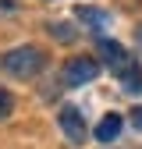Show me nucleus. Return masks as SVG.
I'll return each instance as SVG.
<instances>
[{
  "label": "nucleus",
  "mask_w": 142,
  "mask_h": 149,
  "mask_svg": "<svg viewBox=\"0 0 142 149\" xmlns=\"http://www.w3.org/2000/svg\"><path fill=\"white\" fill-rule=\"evenodd\" d=\"M39 68H43V50L39 46H14L4 57V71L14 74V78H32Z\"/></svg>",
  "instance_id": "obj_1"
},
{
  "label": "nucleus",
  "mask_w": 142,
  "mask_h": 149,
  "mask_svg": "<svg viewBox=\"0 0 142 149\" xmlns=\"http://www.w3.org/2000/svg\"><path fill=\"white\" fill-rule=\"evenodd\" d=\"M100 74V61H93V57H71L68 64H64V71H61V78H64V85H89Z\"/></svg>",
  "instance_id": "obj_2"
},
{
  "label": "nucleus",
  "mask_w": 142,
  "mask_h": 149,
  "mask_svg": "<svg viewBox=\"0 0 142 149\" xmlns=\"http://www.w3.org/2000/svg\"><path fill=\"white\" fill-rule=\"evenodd\" d=\"M100 57H103V64H106V68H114L117 74H124V71L132 68L128 50H124L121 43H110V39H103V43H100Z\"/></svg>",
  "instance_id": "obj_3"
},
{
  "label": "nucleus",
  "mask_w": 142,
  "mask_h": 149,
  "mask_svg": "<svg viewBox=\"0 0 142 149\" xmlns=\"http://www.w3.org/2000/svg\"><path fill=\"white\" fill-rule=\"evenodd\" d=\"M57 121H61V132H64L71 142H82V139H85V121H82V114H78L75 107H64Z\"/></svg>",
  "instance_id": "obj_4"
},
{
  "label": "nucleus",
  "mask_w": 142,
  "mask_h": 149,
  "mask_svg": "<svg viewBox=\"0 0 142 149\" xmlns=\"http://www.w3.org/2000/svg\"><path fill=\"white\" fill-rule=\"evenodd\" d=\"M121 124H124V121H121L117 114H106V117L96 124V139H100V142H114L117 132H121Z\"/></svg>",
  "instance_id": "obj_5"
},
{
  "label": "nucleus",
  "mask_w": 142,
  "mask_h": 149,
  "mask_svg": "<svg viewBox=\"0 0 142 149\" xmlns=\"http://www.w3.org/2000/svg\"><path fill=\"white\" fill-rule=\"evenodd\" d=\"M78 18H82V22H89L96 32L110 25V14H106V11H96V7H78Z\"/></svg>",
  "instance_id": "obj_6"
},
{
  "label": "nucleus",
  "mask_w": 142,
  "mask_h": 149,
  "mask_svg": "<svg viewBox=\"0 0 142 149\" xmlns=\"http://www.w3.org/2000/svg\"><path fill=\"white\" fill-rule=\"evenodd\" d=\"M121 89L124 92H135V96H142V68H128V71H124L121 74Z\"/></svg>",
  "instance_id": "obj_7"
},
{
  "label": "nucleus",
  "mask_w": 142,
  "mask_h": 149,
  "mask_svg": "<svg viewBox=\"0 0 142 149\" xmlns=\"http://www.w3.org/2000/svg\"><path fill=\"white\" fill-rule=\"evenodd\" d=\"M11 110H14V100H11V92H4V89H0V121H4V117L11 114Z\"/></svg>",
  "instance_id": "obj_8"
},
{
  "label": "nucleus",
  "mask_w": 142,
  "mask_h": 149,
  "mask_svg": "<svg viewBox=\"0 0 142 149\" xmlns=\"http://www.w3.org/2000/svg\"><path fill=\"white\" fill-rule=\"evenodd\" d=\"M132 124H135V128H142V107H135V110H132Z\"/></svg>",
  "instance_id": "obj_9"
}]
</instances>
